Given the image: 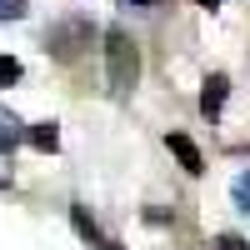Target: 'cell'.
Instances as JSON below:
<instances>
[{
  "instance_id": "cell-1",
  "label": "cell",
  "mask_w": 250,
  "mask_h": 250,
  "mask_svg": "<svg viewBox=\"0 0 250 250\" xmlns=\"http://www.w3.org/2000/svg\"><path fill=\"white\" fill-rule=\"evenodd\" d=\"M90 40H95V25H90V20H85V15H65V20H55V25L45 30V50H50L55 60H75Z\"/></svg>"
},
{
  "instance_id": "cell-2",
  "label": "cell",
  "mask_w": 250,
  "mask_h": 250,
  "mask_svg": "<svg viewBox=\"0 0 250 250\" xmlns=\"http://www.w3.org/2000/svg\"><path fill=\"white\" fill-rule=\"evenodd\" d=\"M105 65H110V85L115 90H130L140 80V50L125 30H110L105 35Z\"/></svg>"
},
{
  "instance_id": "cell-3",
  "label": "cell",
  "mask_w": 250,
  "mask_h": 250,
  "mask_svg": "<svg viewBox=\"0 0 250 250\" xmlns=\"http://www.w3.org/2000/svg\"><path fill=\"white\" fill-rule=\"evenodd\" d=\"M170 155H175L190 175H200V170H205V160H200V150H195V140H190V135H180V130H170Z\"/></svg>"
},
{
  "instance_id": "cell-4",
  "label": "cell",
  "mask_w": 250,
  "mask_h": 250,
  "mask_svg": "<svg viewBox=\"0 0 250 250\" xmlns=\"http://www.w3.org/2000/svg\"><path fill=\"white\" fill-rule=\"evenodd\" d=\"M225 90H230V80H225V75H210V80H205V90H200V110H205V120H215V115H220Z\"/></svg>"
},
{
  "instance_id": "cell-5",
  "label": "cell",
  "mask_w": 250,
  "mask_h": 250,
  "mask_svg": "<svg viewBox=\"0 0 250 250\" xmlns=\"http://www.w3.org/2000/svg\"><path fill=\"white\" fill-rule=\"evenodd\" d=\"M25 140L35 145V150H45V155H55V150H60V125H55V120H35L30 130H25Z\"/></svg>"
},
{
  "instance_id": "cell-6",
  "label": "cell",
  "mask_w": 250,
  "mask_h": 250,
  "mask_svg": "<svg viewBox=\"0 0 250 250\" xmlns=\"http://www.w3.org/2000/svg\"><path fill=\"white\" fill-rule=\"evenodd\" d=\"M15 140H20V120H15L5 105H0V150L10 155V150H15Z\"/></svg>"
},
{
  "instance_id": "cell-7",
  "label": "cell",
  "mask_w": 250,
  "mask_h": 250,
  "mask_svg": "<svg viewBox=\"0 0 250 250\" xmlns=\"http://www.w3.org/2000/svg\"><path fill=\"white\" fill-rule=\"evenodd\" d=\"M70 220H75V230H80V235H85L90 245H105V240H100V230H95V220L85 215V205H70Z\"/></svg>"
},
{
  "instance_id": "cell-8",
  "label": "cell",
  "mask_w": 250,
  "mask_h": 250,
  "mask_svg": "<svg viewBox=\"0 0 250 250\" xmlns=\"http://www.w3.org/2000/svg\"><path fill=\"white\" fill-rule=\"evenodd\" d=\"M20 80V60L15 55H0V85H15Z\"/></svg>"
},
{
  "instance_id": "cell-9",
  "label": "cell",
  "mask_w": 250,
  "mask_h": 250,
  "mask_svg": "<svg viewBox=\"0 0 250 250\" xmlns=\"http://www.w3.org/2000/svg\"><path fill=\"white\" fill-rule=\"evenodd\" d=\"M235 205H240V210H250V170L235 175Z\"/></svg>"
},
{
  "instance_id": "cell-10",
  "label": "cell",
  "mask_w": 250,
  "mask_h": 250,
  "mask_svg": "<svg viewBox=\"0 0 250 250\" xmlns=\"http://www.w3.org/2000/svg\"><path fill=\"white\" fill-rule=\"evenodd\" d=\"M30 5H25V0H0V20H20V15H25Z\"/></svg>"
},
{
  "instance_id": "cell-11",
  "label": "cell",
  "mask_w": 250,
  "mask_h": 250,
  "mask_svg": "<svg viewBox=\"0 0 250 250\" xmlns=\"http://www.w3.org/2000/svg\"><path fill=\"white\" fill-rule=\"evenodd\" d=\"M215 250H250V245H245L240 235H220V240H215Z\"/></svg>"
},
{
  "instance_id": "cell-12",
  "label": "cell",
  "mask_w": 250,
  "mask_h": 250,
  "mask_svg": "<svg viewBox=\"0 0 250 250\" xmlns=\"http://www.w3.org/2000/svg\"><path fill=\"white\" fill-rule=\"evenodd\" d=\"M195 5H200V10H215V5H220V0H195Z\"/></svg>"
},
{
  "instance_id": "cell-13",
  "label": "cell",
  "mask_w": 250,
  "mask_h": 250,
  "mask_svg": "<svg viewBox=\"0 0 250 250\" xmlns=\"http://www.w3.org/2000/svg\"><path fill=\"white\" fill-rule=\"evenodd\" d=\"M130 5H140V10H150V5H155V0H130Z\"/></svg>"
},
{
  "instance_id": "cell-14",
  "label": "cell",
  "mask_w": 250,
  "mask_h": 250,
  "mask_svg": "<svg viewBox=\"0 0 250 250\" xmlns=\"http://www.w3.org/2000/svg\"><path fill=\"white\" fill-rule=\"evenodd\" d=\"M0 185H5V180H0Z\"/></svg>"
}]
</instances>
